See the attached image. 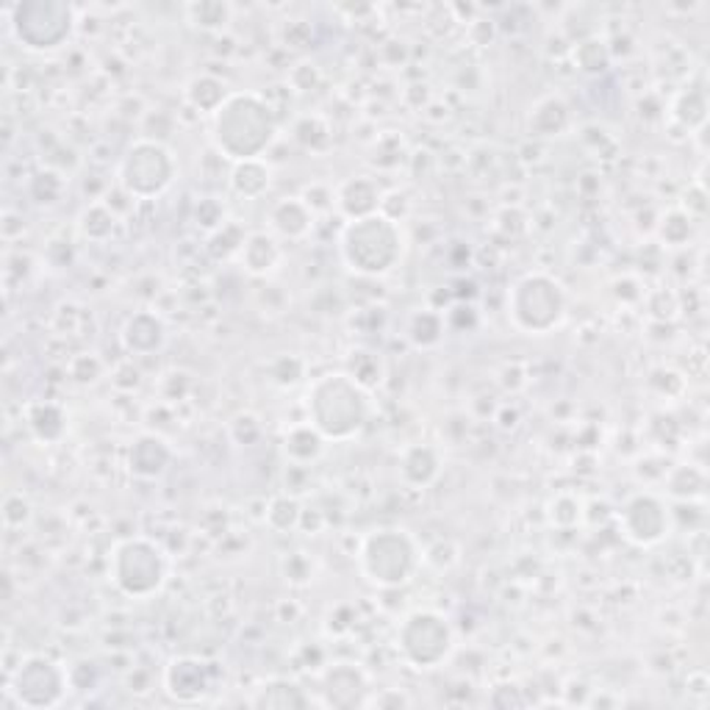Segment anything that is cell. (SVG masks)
<instances>
[{
	"label": "cell",
	"instance_id": "cell-1",
	"mask_svg": "<svg viewBox=\"0 0 710 710\" xmlns=\"http://www.w3.org/2000/svg\"><path fill=\"white\" fill-rule=\"evenodd\" d=\"M278 136V120L258 92H231L212 115V145L231 165L264 158Z\"/></svg>",
	"mask_w": 710,
	"mask_h": 710
},
{
	"label": "cell",
	"instance_id": "cell-2",
	"mask_svg": "<svg viewBox=\"0 0 710 710\" xmlns=\"http://www.w3.org/2000/svg\"><path fill=\"white\" fill-rule=\"evenodd\" d=\"M370 392L347 372H325L309 386L305 422H311L325 442H350L370 425Z\"/></svg>",
	"mask_w": 710,
	"mask_h": 710
},
{
	"label": "cell",
	"instance_id": "cell-3",
	"mask_svg": "<svg viewBox=\"0 0 710 710\" xmlns=\"http://www.w3.org/2000/svg\"><path fill=\"white\" fill-rule=\"evenodd\" d=\"M402 250H406V237L400 231V222L381 212L372 217L350 219L339 233L341 264L361 278L389 275L400 264Z\"/></svg>",
	"mask_w": 710,
	"mask_h": 710
},
{
	"label": "cell",
	"instance_id": "cell-4",
	"mask_svg": "<svg viewBox=\"0 0 710 710\" xmlns=\"http://www.w3.org/2000/svg\"><path fill=\"white\" fill-rule=\"evenodd\" d=\"M359 569L375 589H402L425 564V553L406 528H377L364 535L359 546Z\"/></svg>",
	"mask_w": 710,
	"mask_h": 710
},
{
	"label": "cell",
	"instance_id": "cell-5",
	"mask_svg": "<svg viewBox=\"0 0 710 710\" xmlns=\"http://www.w3.org/2000/svg\"><path fill=\"white\" fill-rule=\"evenodd\" d=\"M109 577L128 600H151L170 580V555L147 535H128L111 546Z\"/></svg>",
	"mask_w": 710,
	"mask_h": 710
},
{
	"label": "cell",
	"instance_id": "cell-6",
	"mask_svg": "<svg viewBox=\"0 0 710 710\" xmlns=\"http://www.w3.org/2000/svg\"><path fill=\"white\" fill-rule=\"evenodd\" d=\"M508 320L519 334L546 336L558 330L569 311L566 289L555 275L528 273L508 289Z\"/></svg>",
	"mask_w": 710,
	"mask_h": 710
},
{
	"label": "cell",
	"instance_id": "cell-7",
	"mask_svg": "<svg viewBox=\"0 0 710 710\" xmlns=\"http://www.w3.org/2000/svg\"><path fill=\"white\" fill-rule=\"evenodd\" d=\"M176 153L151 136L131 142L117 165V186L131 201H156L176 183Z\"/></svg>",
	"mask_w": 710,
	"mask_h": 710
},
{
	"label": "cell",
	"instance_id": "cell-8",
	"mask_svg": "<svg viewBox=\"0 0 710 710\" xmlns=\"http://www.w3.org/2000/svg\"><path fill=\"white\" fill-rule=\"evenodd\" d=\"M9 28L31 53H53L75 34V9L64 0H25L9 12Z\"/></svg>",
	"mask_w": 710,
	"mask_h": 710
},
{
	"label": "cell",
	"instance_id": "cell-9",
	"mask_svg": "<svg viewBox=\"0 0 710 710\" xmlns=\"http://www.w3.org/2000/svg\"><path fill=\"white\" fill-rule=\"evenodd\" d=\"M400 658L417 672H433L444 666L456 650V630L444 613L433 607H417L397 627Z\"/></svg>",
	"mask_w": 710,
	"mask_h": 710
},
{
	"label": "cell",
	"instance_id": "cell-10",
	"mask_svg": "<svg viewBox=\"0 0 710 710\" xmlns=\"http://www.w3.org/2000/svg\"><path fill=\"white\" fill-rule=\"evenodd\" d=\"M70 669L48 655H25L9 674L7 694L17 708H59L70 691Z\"/></svg>",
	"mask_w": 710,
	"mask_h": 710
},
{
	"label": "cell",
	"instance_id": "cell-11",
	"mask_svg": "<svg viewBox=\"0 0 710 710\" xmlns=\"http://www.w3.org/2000/svg\"><path fill=\"white\" fill-rule=\"evenodd\" d=\"M619 530L630 544L650 550L672 533V510L666 500L652 492H638L622 505Z\"/></svg>",
	"mask_w": 710,
	"mask_h": 710
},
{
	"label": "cell",
	"instance_id": "cell-12",
	"mask_svg": "<svg viewBox=\"0 0 710 710\" xmlns=\"http://www.w3.org/2000/svg\"><path fill=\"white\" fill-rule=\"evenodd\" d=\"M161 686H165L167 697L176 699V702L195 705L212 694L214 672L203 658L178 655L165 666Z\"/></svg>",
	"mask_w": 710,
	"mask_h": 710
},
{
	"label": "cell",
	"instance_id": "cell-13",
	"mask_svg": "<svg viewBox=\"0 0 710 710\" xmlns=\"http://www.w3.org/2000/svg\"><path fill=\"white\" fill-rule=\"evenodd\" d=\"M167 339V322L161 320V314L151 309L134 311V314L128 316L122 322L120 328V345L128 356H134V359H147V356H156V352L165 350Z\"/></svg>",
	"mask_w": 710,
	"mask_h": 710
},
{
	"label": "cell",
	"instance_id": "cell-14",
	"mask_svg": "<svg viewBox=\"0 0 710 710\" xmlns=\"http://www.w3.org/2000/svg\"><path fill=\"white\" fill-rule=\"evenodd\" d=\"M383 197H386V192L370 176H352L334 189V206L347 222L381 212Z\"/></svg>",
	"mask_w": 710,
	"mask_h": 710
},
{
	"label": "cell",
	"instance_id": "cell-15",
	"mask_svg": "<svg viewBox=\"0 0 710 710\" xmlns=\"http://www.w3.org/2000/svg\"><path fill=\"white\" fill-rule=\"evenodd\" d=\"M366 674L361 672L356 663H334L328 672L322 674V694H325V705L334 708H356V705H366V691H370Z\"/></svg>",
	"mask_w": 710,
	"mask_h": 710
},
{
	"label": "cell",
	"instance_id": "cell-16",
	"mask_svg": "<svg viewBox=\"0 0 710 710\" xmlns=\"http://www.w3.org/2000/svg\"><path fill=\"white\" fill-rule=\"evenodd\" d=\"M172 467V447L156 433H142L128 447V472L140 480L165 478Z\"/></svg>",
	"mask_w": 710,
	"mask_h": 710
},
{
	"label": "cell",
	"instance_id": "cell-17",
	"mask_svg": "<svg viewBox=\"0 0 710 710\" xmlns=\"http://www.w3.org/2000/svg\"><path fill=\"white\" fill-rule=\"evenodd\" d=\"M314 219L316 214L311 212L303 197H280L267 212L269 233H275L280 239L309 237L311 228H314Z\"/></svg>",
	"mask_w": 710,
	"mask_h": 710
},
{
	"label": "cell",
	"instance_id": "cell-18",
	"mask_svg": "<svg viewBox=\"0 0 710 710\" xmlns=\"http://www.w3.org/2000/svg\"><path fill=\"white\" fill-rule=\"evenodd\" d=\"M248 705L258 710H303L311 708L314 699L300 683L289 681V677H273V681H264L262 686L253 688Z\"/></svg>",
	"mask_w": 710,
	"mask_h": 710
},
{
	"label": "cell",
	"instance_id": "cell-19",
	"mask_svg": "<svg viewBox=\"0 0 710 710\" xmlns=\"http://www.w3.org/2000/svg\"><path fill=\"white\" fill-rule=\"evenodd\" d=\"M284 262V250H280L278 237L269 231H250L244 239V248L239 253V264L250 278H267Z\"/></svg>",
	"mask_w": 710,
	"mask_h": 710
},
{
	"label": "cell",
	"instance_id": "cell-20",
	"mask_svg": "<svg viewBox=\"0 0 710 710\" xmlns=\"http://www.w3.org/2000/svg\"><path fill=\"white\" fill-rule=\"evenodd\" d=\"M400 480L411 489H428L442 472V456L431 444H408L400 453Z\"/></svg>",
	"mask_w": 710,
	"mask_h": 710
},
{
	"label": "cell",
	"instance_id": "cell-21",
	"mask_svg": "<svg viewBox=\"0 0 710 710\" xmlns=\"http://www.w3.org/2000/svg\"><path fill=\"white\" fill-rule=\"evenodd\" d=\"M228 186L242 201H262L273 186V167L264 158H250V161H237L231 165Z\"/></svg>",
	"mask_w": 710,
	"mask_h": 710
},
{
	"label": "cell",
	"instance_id": "cell-22",
	"mask_svg": "<svg viewBox=\"0 0 710 710\" xmlns=\"http://www.w3.org/2000/svg\"><path fill=\"white\" fill-rule=\"evenodd\" d=\"M25 425L37 442L56 444L68 433V411L59 402L37 400L25 408Z\"/></svg>",
	"mask_w": 710,
	"mask_h": 710
},
{
	"label": "cell",
	"instance_id": "cell-23",
	"mask_svg": "<svg viewBox=\"0 0 710 710\" xmlns=\"http://www.w3.org/2000/svg\"><path fill=\"white\" fill-rule=\"evenodd\" d=\"M571 115L569 106L558 95H546V98L535 100L533 109L528 115V131L533 136H561L569 128Z\"/></svg>",
	"mask_w": 710,
	"mask_h": 710
},
{
	"label": "cell",
	"instance_id": "cell-24",
	"mask_svg": "<svg viewBox=\"0 0 710 710\" xmlns=\"http://www.w3.org/2000/svg\"><path fill=\"white\" fill-rule=\"evenodd\" d=\"M322 449H325V438L320 436V431L311 422H300L284 438V453L294 467L314 464L322 456Z\"/></svg>",
	"mask_w": 710,
	"mask_h": 710
},
{
	"label": "cell",
	"instance_id": "cell-25",
	"mask_svg": "<svg viewBox=\"0 0 710 710\" xmlns=\"http://www.w3.org/2000/svg\"><path fill=\"white\" fill-rule=\"evenodd\" d=\"M228 95H231V92H228V84H225L222 79H217V75H208V73L195 75V79L186 84V89H183L186 104L208 117H212L225 100H228Z\"/></svg>",
	"mask_w": 710,
	"mask_h": 710
},
{
	"label": "cell",
	"instance_id": "cell-26",
	"mask_svg": "<svg viewBox=\"0 0 710 710\" xmlns=\"http://www.w3.org/2000/svg\"><path fill=\"white\" fill-rule=\"evenodd\" d=\"M444 334H447V322H444V314H438V311H417V314H411V320H408L406 336L419 350H433V347H438Z\"/></svg>",
	"mask_w": 710,
	"mask_h": 710
},
{
	"label": "cell",
	"instance_id": "cell-27",
	"mask_svg": "<svg viewBox=\"0 0 710 710\" xmlns=\"http://www.w3.org/2000/svg\"><path fill=\"white\" fill-rule=\"evenodd\" d=\"M244 239H248V231L242 225L233 222V219H225L217 231H212L206 237V253L214 262H231V258H239L244 248Z\"/></svg>",
	"mask_w": 710,
	"mask_h": 710
},
{
	"label": "cell",
	"instance_id": "cell-28",
	"mask_svg": "<svg viewBox=\"0 0 710 710\" xmlns=\"http://www.w3.org/2000/svg\"><path fill=\"white\" fill-rule=\"evenodd\" d=\"M81 237L89 242H109L117 231V214L109 203H89L79 217Z\"/></svg>",
	"mask_w": 710,
	"mask_h": 710
},
{
	"label": "cell",
	"instance_id": "cell-29",
	"mask_svg": "<svg viewBox=\"0 0 710 710\" xmlns=\"http://www.w3.org/2000/svg\"><path fill=\"white\" fill-rule=\"evenodd\" d=\"M672 117L681 122L688 131H702L705 122H708V98H705V89L699 86H688L683 89L672 104Z\"/></svg>",
	"mask_w": 710,
	"mask_h": 710
},
{
	"label": "cell",
	"instance_id": "cell-30",
	"mask_svg": "<svg viewBox=\"0 0 710 710\" xmlns=\"http://www.w3.org/2000/svg\"><path fill=\"white\" fill-rule=\"evenodd\" d=\"M575 64L586 75H602L611 68V48L602 39L591 37L575 48Z\"/></svg>",
	"mask_w": 710,
	"mask_h": 710
},
{
	"label": "cell",
	"instance_id": "cell-31",
	"mask_svg": "<svg viewBox=\"0 0 710 710\" xmlns=\"http://www.w3.org/2000/svg\"><path fill=\"white\" fill-rule=\"evenodd\" d=\"M267 525L275 530V533H289V530L300 528L303 522V508L294 497H275L273 503L267 505Z\"/></svg>",
	"mask_w": 710,
	"mask_h": 710
},
{
	"label": "cell",
	"instance_id": "cell-32",
	"mask_svg": "<svg viewBox=\"0 0 710 710\" xmlns=\"http://www.w3.org/2000/svg\"><path fill=\"white\" fill-rule=\"evenodd\" d=\"M186 14L192 20V25H197L201 31H222L225 25L231 23V7L219 3V0L192 3V7H186Z\"/></svg>",
	"mask_w": 710,
	"mask_h": 710
},
{
	"label": "cell",
	"instance_id": "cell-33",
	"mask_svg": "<svg viewBox=\"0 0 710 710\" xmlns=\"http://www.w3.org/2000/svg\"><path fill=\"white\" fill-rule=\"evenodd\" d=\"M347 375L352 377L356 383H361L366 392L375 389L377 383L383 381V364L377 356H372V352L366 350H356L352 352L350 359V370H347Z\"/></svg>",
	"mask_w": 710,
	"mask_h": 710
},
{
	"label": "cell",
	"instance_id": "cell-34",
	"mask_svg": "<svg viewBox=\"0 0 710 710\" xmlns=\"http://www.w3.org/2000/svg\"><path fill=\"white\" fill-rule=\"evenodd\" d=\"M61 192H64V178L59 172L45 170L31 178L28 183V195L37 206H53V203H59Z\"/></svg>",
	"mask_w": 710,
	"mask_h": 710
},
{
	"label": "cell",
	"instance_id": "cell-35",
	"mask_svg": "<svg viewBox=\"0 0 710 710\" xmlns=\"http://www.w3.org/2000/svg\"><path fill=\"white\" fill-rule=\"evenodd\" d=\"M228 436H231V442L239 444V447H255V444L264 438L262 419L248 411L237 413V417L228 422Z\"/></svg>",
	"mask_w": 710,
	"mask_h": 710
},
{
	"label": "cell",
	"instance_id": "cell-36",
	"mask_svg": "<svg viewBox=\"0 0 710 710\" xmlns=\"http://www.w3.org/2000/svg\"><path fill=\"white\" fill-rule=\"evenodd\" d=\"M694 219L688 217L686 212H669L666 217L661 219V228H658V233H661L663 242L669 244V248H681V244H686L688 239H691L694 233Z\"/></svg>",
	"mask_w": 710,
	"mask_h": 710
},
{
	"label": "cell",
	"instance_id": "cell-37",
	"mask_svg": "<svg viewBox=\"0 0 710 710\" xmlns=\"http://www.w3.org/2000/svg\"><path fill=\"white\" fill-rule=\"evenodd\" d=\"M104 361H100L98 356H92V352H81V356H75V359L70 361V377H73L75 383H81V386L98 383L100 377H104Z\"/></svg>",
	"mask_w": 710,
	"mask_h": 710
},
{
	"label": "cell",
	"instance_id": "cell-38",
	"mask_svg": "<svg viewBox=\"0 0 710 710\" xmlns=\"http://www.w3.org/2000/svg\"><path fill=\"white\" fill-rule=\"evenodd\" d=\"M31 516H34V510H31L28 497H23V494H7V500H3V522H7V528H25L31 522Z\"/></svg>",
	"mask_w": 710,
	"mask_h": 710
},
{
	"label": "cell",
	"instance_id": "cell-39",
	"mask_svg": "<svg viewBox=\"0 0 710 710\" xmlns=\"http://www.w3.org/2000/svg\"><path fill=\"white\" fill-rule=\"evenodd\" d=\"M580 500L569 497V494H561V497H555L553 503H550V519H553V525H558V528H571V525L580 522Z\"/></svg>",
	"mask_w": 710,
	"mask_h": 710
},
{
	"label": "cell",
	"instance_id": "cell-40",
	"mask_svg": "<svg viewBox=\"0 0 710 710\" xmlns=\"http://www.w3.org/2000/svg\"><path fill=\"white\" fill-rule=\"evenodd\" d=\"M222 222H225L222 203H219L217 197H203V201L197 203V208H195V225H197V228H203L206 233H212V231H217V228Z\"/></svg>",
	"mask_w": 710,
	"mask_h": 710
},
{
	"label": "cell",
	"instance_id": "cell-41",
	"mask_svg": "<svg viewBox=\"0 0 710 710\" xmlns=\"http://www.w3.org/2000/svg\"><path fill=\"white\" fill-rule=\"evenodd\" d=\"M284 575L289 583L294 586H305L314 580V564L305 553H294L289 558H284Z\"/></svg>",
	"mask_w": 710,
	"mask_h": 710
},
{
	"label": "cell",
	"instance_id": "cell-42",
	"mask_svg": "<svg viewBox=\"0 0 710 710\" xmlns=\"http://www.w3.org/2000/svg\"><path fill=\"white\" fill-rule=\"evenodd\" d=\"M366 705H375V708H408L411 699H408L406 694L395 691V688H386V691H381L377 697L366 699Z\"/></svg>",
	"mask_w": 710,
	"mask_h": 710
}]
</instances>
